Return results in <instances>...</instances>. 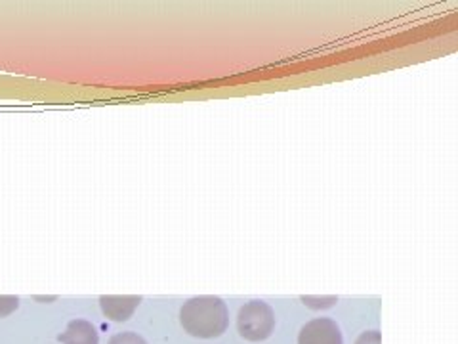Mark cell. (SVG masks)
<instances>
[{"label": "cell", "mask_w": 458, "mask_h": 344, "mask_svg": "<svg viewBox=\"0 0 458 344\" xmlns=\"http://www.w3.org/2000/svg\"><path fill=\"white\" fill-rule=\"evenodd\" d=\"M180 323L185 333L197 339H216L225 333L229 312L224 300L214 295L193 297L180 310Z\"/></svg>", "instance_id": "1"}, {"label": "cell", "mask_w": 458, "mask_h": 344, "mask_svg": "<svg viewBox=\"0 0 458 344\" xmlns=\"http://www.w3.org/2000/svg\"><path fill=\"white\" fill-rule=\"evenodd\" d=\"M276 329V312L264 300H250L237 314V331L250 342H262Z\"/></svg>", "instance_id": "2"}, {"label": "cell", "mask_w": 458, "mask_h": 344, "mask_svg": "<svg viewBox=\"0 0 458 344\" xmlns=\"http://www.w3.org/2000/svg\"><path fill=\"white\" fill-rule=\"evenodd\" d=\"M298 344H344V340L336 322L318 318L300 329Z\"/></svg>", "instance_id": "3"}, {"label": "cell", "mask_w": 458, "mask_h": 344, "mask_svg": "<svg viewBox=\"0 0 458 344\" xmlns=\"http://www.w3.org/2000/svg\"><path fill=\"white\" fill-rule=\"evenodd\" d=\"M141 305L140 295H102L99 306L107 320L111 322H128Z\"/></svg>", "instance_id": "4"}, {"label": "cell", "mask_w": 458, "mask_h": 344, "mask_svg": "<svg viewBox=\"0 0 458 344\" xmlns=\"http://www.w3.org/2000/svg\"><path fill=\"white\" fill-rule=\"evenodd\" d=\"M57 339L62 344H99L98 329L86 320L69 322L65 331Z\"/></svg>", "instance_id": "5"}, {"label": "cell", "mask_w": 458, "mask_h": 344, "mask_svg": "<svg viewBox=\"0 0 458 344\" xmlns=\"http://www.w3.org/2000/svg\"><path fill=\"white\" fill-rule=\"evenodd\" d=\"M300 300H302V303L311 310H327V308H333L338 303V297L336 295H328V297L302 295L300 297Z\"/></svg>", "instance_id": "6"}, {"label": "cell", "mask_w": 458, "mask_h": 344, "mask_svg": "<svg viewBox=\"0 0 458 344\" xmlns=\"http://www.w3.org/2000/svg\"><path fill=\"white\" fill-rule=\"evenodd\" d=\"M107 344H148V340L143 339V337H140V335L134 333V331H124V333L113 335V337L107 340Z\"/></svg>", "instance_id": "7"}, {"label": "cell", "mask_w": 458, "mask_h": 344, "mask_svg": "<svg viewBox=\"0 0 458 344\" xmlns=\"http://www.w3.org/2000/svg\"><path fill=\"white\" fill-rule=\"evenodd\" d=\"M20 308V298L13 295H0V318L13 314Z\"/></svg>", "instance_id": "8"}, {"label": "cell", "mask_w": 458, "mask_h": 344, "mask_svg": "<svg viewBox=\"0 0 458 344\" xmlns=\"http://www.w3.org/2000/svg\"><path fill=\"white\" fill-rule=\"evenodd\" d=\"M355 344H382L380 331H365L357 337Z\"/></svg>", "instance_id": "9"}, {"label": "cell", "mask_w": 458, "mask_h": 344, "mask_svg": "<svg viewBox=\"0 0 458 344\" xmlns=\"http://www.w3.org/2000/svg\"><path fill=\"white\" fill-rule=\"evenodd\" d=\"M57 297L54 295V297H38V295H35V300H55Z\"/></svg>", "instance_id": "10"}]
</instances>
